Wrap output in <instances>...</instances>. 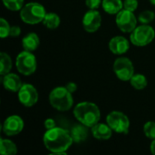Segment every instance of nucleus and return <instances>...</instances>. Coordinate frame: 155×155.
I'll return each mask as SVG.
<instances>
[{
  "label": "nucleus",
  "instance_id": "9",
  "mask_svg": "<svg viewBox=\"0 0 155 155\" xmlns=\"http://www.w3.org/2000/svg\"><path fill=\"white\" fill-rule=\"evenodd\" d=\"M137 17L134 12L128 11L126 9H122L115 18L116 25L118 28L124 33H132L137 26Z\"/></svg>",
  "mask_w": 155,
  "mask_h": 155
},
{
  "label": "nucleus",
  "instance_id": "6",
  "mask_svg": "<svg viewBox=\"0 0 155 155\" xmlns=\"http://www.w3.org/2000/svg\"><path fill=\"white\" fill-rule=\"evenodd\" d=\"M15 66L17 71L25 76L33 74L37 68V61L32 52L24 50L19 53L15 59Z\"/></svg>",
  "mask_w": 155,
  "mask_h": 155
},
{
  "label": "nucleus",
  "instance_id": "3",
  "mask_svg": "<svg viewBox=\"0 0 155 155\" xmlns=\"http://www.w3.org/2000/svg\"><path fill=\"white\" fill-rule=\"evenodd\" d=\"M72 94H73L69 92L65 86L55 87L49 94V103L52 107L60 112L68 111L74 104V98Z\"/></svg>",
  "mask_w": 155,
  "mask_h": 155
},
{
  "label": "nucleus",
  "instance_id": "19",
  "mask_svg": "<svg viewBox=\"0 0 155 155\" xmlns=\"http://www.w3.org/2000/svg\"><path fill=\"white\" fill-rule=\"evenodd\" d=\"M0 153L2 155H15L17 153L16 144L9 139H0Z\"/></svg>",
  "mask_w": 155,
  "mask_h": 155
},
{
  "label": "nucleus",
  "instance_id": "31",
  "mask_svg": "<svg viewBox=\"0 0 155 155\" xmlns=\"http://www.w3.org/2000/svg\"><path fill=\"white\" fill-rule=\"evenodd\" d=\"M65 87H66L67 90H68L69 92H71L72 94H74V93L77 90V84H76L75 83H74V82H69V83H67L66 85H65Z\"/></svg>",
  "mask_w": 155,
  "mask_h": 155
},
{
  "label": "nucleus",
  "instance_id": "11",
  "mask_svg": "<svg viewBox=\"0 0 155 155\" xmlns=\"http://www.w3.org/2000/svg\"><path fill=\"white\" fill-rule=\"evenodd\" d=\"M24 126H25V123L22 117L14 114L8 116L5 120L2 126V130L6 136H15L19 134L23 131Z\"/></svg>",
  "mask_w": 155,
  "mask_h": 155
},
{
  "label": "nucleus",
  "instance_id": "14",
  "mask_svg": "<svg viewBox=\"0 0 155 155\" xmlns=\"http://www.w3.org/2000/svg\"><path fill=\"white\" fill-rule=\"evenodd\" d=\"M2 83L5 89L12 93H17L23 85L20 77L14 73H8L3 75Z\"/></svg>",
  "mask_w": 155,
  "mask_h": 155
},
{
  "label": "nucleus",
  "instance_id": "25",
  "mask_svg": "<svg viewBox=\"0 0 155 155\" xmlns=\"http://www.w3.org/2000/svg\"><path fill=\"white\" fill-rule=\"evenodd\" d=\"M143 134L151 140L155 139V122H147L143 125Z\"/></svg>",
  "mask_w": 155,
  "mask_h": 155
},
{
  "label": "nucleus",
  "instance_id": "21",
  "mask_svg": "<svg viewBox=\"0 0 155 155\" xmlns=\"http://www.w3.org/2000/svg\"><path fill=\"white\" fill-rule=\"evenodd\" d=\"M12 66H13V63L10 55L6 53L2 52L0 54V74L5 75L10 73Z\"/></svg>",
  "mask_w": 155,
  "mask_h": 155
},
{
  "label": "nucleus",
  "instance_id": "5",
  "mask_svg": "<svg viewBox=\"0 0 155 155\" xmlns=\"http://www.w3.org/2000/svg\"><path fill=\"white\" fill-rule=\"evenodd\" d=\"M155 37L154 29L149 25H138L134 28V30L130 35L131 43L139 47L146 46L151 44Z\"/></svg>",
  "mask_w": 155,
  "mask_h": 155
},
{
  "label": "nucleus",
  "instance_id": "20",
  "mask_svg": "<svg viewBox=\"0 0 155 155\" xmlns=\"http://www.w3.org/2000/svg\"><path fill=\"white\" fill-rule=\"evenodd\" d=\"M44 25L48 29H55L60 25V16L55 13H46L43 22Z\"/></svg>",
  "mask_w": 155,
  "mask_h": 155
},
{
  "label": "nucleus",
  "instance_id": "12",
  "mask_svg": "<svg viewBox=\"0 0 155 155\" xmlns=\"http://www.w3.org/2000/svg\"><path fill=\"white\" fill-rule=\"evenodd\" d=\"M82 24L87 33H95L102 25L101 14L96 9H90L84 14Z\"/></svg>",
  "mask_w": 155,
  "mask_h": 155
},
{
  "label": "nucleus",
  "instance_id": "1",
  "mask_svg": "<svg viewBox=\"0 0 155 155\" xmlns=\"http://www.w3.org/2000/svg\"><path fill=\"white\" fill-rule=\"evenodd\" d=\"M43 142L45 147L53 154H66V151L73 144L74 140L71 133L61 127L46 130Z\"/></svg>",
  "mask_w": 155,
  "mask_h": 155
},
{
  "label": "nucleus",
  "instance_id": "28",
  "mask_svg": "<svg viewBox=\"0 0 155 155\" xmlns=\"http://www.w3.org/2000/svg\"><path fill=\"white\" fill-rule=\"evenodd\" d=\"M103 0H85V5L89 9H98Z\"/></svg>",
  "mask_w": 155,
  "mask_h": 155
},
{
  "label": "nucleus",
  "instance_id": "7",
  "mask_svg": "<svg viewBox=\"0 0 155 155\" xmlns=\"http://www.w3.org/2000/svg\"><path fill=\"white\" fill-rule=\"evenodd\" d=\"M106 123L117 134H127L130 130V120L120 111H113L106 116Z\"/></svg>",
  "mask_w": 155,
  "mask_h": 155
},
{
  "label": "nucleus",
  "instance_id": "26",
  "mask_svg": "<svg viewBox=\"0 0 155 155\" xmlns=\"http://www.w3.org/2000/svg\"><path fill=\"white\" fill-rule=\"evenodd\" d=\"M10 25L7 22V20H5L4 17L0 18V37L1 38H5L7 36H9L10 34Z\"/></svg>",
  "mask_w": 155,
  "mask_h": 155
},
{
  "label": "nucleus",
  "instance_id": "32",
  "mask_svg": "<svg viewBox=\"0 0 155 155\" xmlns=\"http://www.w3.org/2000/svg\"><path fill=\"white\" fill-rule=\"evenodd\" d=\"M150 150H151V153H152L153 154L155 155V139H153V142L151 143Z\"/></svg>",
  "mask_w": 155,
  "mask_h": 155
},
{
  "label": "nucleus",
  "instance_id": "33",
  "mask_svg": "<svg viewBox=\"0 0 155 155\" xmlns=\"http://www.w3.org/2000/svg\"><path fill=\"white\" fill-rule=\"evenodd\" d=\"M150 2H151V4H152V5H155V0H150Z\"/></svg>",
  "mask_w": 155,
  "mask_h": 155
},
{
  "label": "nucleus",
  "instance_id": "23",
  "mask_svg": "<svg viewBox=\"0 0 155 155\" xmlns=\"http://www.w3.org/2000/svg\"><path fill=\"white\" fill-rule=\"evenodd\" d=\"M4 5L10 11H20L25 5V0H2Z\"/></svg>",
  "mask_w": 155,
  "mask_h": 155
},
{
  "label": "nucleus",
  "instance_id": "24",
  "mask_svg": "<svg viewBox=\"0 0 155 155\" xmlns=\"http://www.w3.org/2000/svg\"><path fill=\"white\" fill-rule=\"evenodd\" d=\"M155 18V14L151 11V10H144L142 11L139 15H138V21L141 24L143 25H149L151 22L153 21V19Z\"/></svg>",
  "mask_w": 155,
  "mask_h": 155
},
{
  "label": "nucleus",
  "instance_id": "10",
  "mask_svg": "<svg viewBox=\"0 0 155 155\" xmlns=\"http://www.w3.org/2000/svg\"><path fill=\"white\" fill-rule=\"evenodd\" d=\"M17 96L20 104L25 107H32L38 102L39 94L36 88L30 84H23L20 90L17 92Z\"/></svg>",
  "mask_w": 155,
  "mask_h": 155
},
{
  "label": "nucleus",
  "instance_id": "29",
  "mask_svg": "<svg viewBox=\"0 0 155 155\" xmlns=\"http://www.w3.org/2000/svg\"><path fill=\"white\" fill-rule=\"evenodd\" d=\"M44 125H45V128L46 130H50V129H53L54 127H56V124H55V121L52 118H47L45 122H44Z\"/></svg>",
  "mask_w": 155,
  "mask_h": 155
},
{
  "label": "nucleus",
  "instance_id": "8",
  "mask_svg": "<svg viewBox=\"0 0 155 155\" xmlns=\"http://www.w3.org/2000/svg\"><path fill=\"white\" fill-rule=\"evenodd\" d=\"M113 70L116 77L122 81H130L134 74V66L133 62L125 56H120L115 59Z\"/></svg>",
  "mask_w": 155,
  "mask_h": 155
},
{
  "label": "nucleus",
  "instance_id": "13",
  "mask_svg": "<svg viewBox=\"0 0 155 155\" xmlns=\"http://www.w3.org/2000/svg\"><path fill=\"white\" fill-rule=\"evenodd\" d=\"M109 49L115 55H122L125 54L130 48V42L122 35H116L109 41Z\"/></svg>",
  "mask_w": 155,
  "mask_h": 155
},
{
  "label": "nucleus",
  "instance_id": "18",
  "mask_svg": "<svg viewBox=\"0 0 155 155\" xmlns=\"http://www.w3.org/2000/svg\"><path fill=\"white\" fill-rule=\"evenodd\" d=\"M87 128H88L87 126L81 124L75 125L72 129L71 135H72V138L74 140V143H83L86 140V138L88 137Z\"/></svg>",
  "mask_w": 155,
  "mask_h": 155
},
{
  "label": "nucleus",
  "instance_id": "22",
  "mask_svg": "<svg viewBox=\"0 0 155 155\" xmlns=\"http://www.w3.org/2000/svg\"><path fill=\"white\" fill-rule=\"evenodd\" d=\"M130 84L136 90H143L147 86L148 81L145 75L142 74H134L130 80Z\"/></svg>",
  "mask_w": 155,
  "mask_h": 155
},
{
  "label": "nucleus",
  "instance_id": "4",
  "mask_svg": "<svg viewBox=\"0 0 155 155\" xmlns=\"http://www.w3.org/2000/svg\"><path fill=\"white\" fill-rule=\"evenodd\" d=\"M45 15V6L37 2L27 3L20 10L21 20L28 25H36L43 22Z\"/></svg>",
  "mask_w": 155,
  "mask_h": 155
},
{
  "label": "nucleus",
  "instance_id": "15",
  "mask_svg": "<svg viewBox=\"0 0 155 155\" xmlns=\"http://www.w3.org/2000/svg\"><path fill=\"white\" fill-rule=\"evenodd\" d=\"M93 136L97 140H108L113 135L112 128L106 124L97 123L91 128Z\"/></svg>",
  "mask_w": 155,
  "mask_h": 155
},
{
  "label": "nucleus",
  "instance_id": "30",
  "mask_svg": "<svg viewBox=\"0 0 155 155\" xmlns=\"http://www.w3.org/2000/svg\"><path fill=\"white\" fill-rule=\"evenodd\" d=\"M20 34H21V28H20L18 25H13V26H11L9 36L16 37V36H18Z\"/></svg>",
  "mask_w": 155,
  "mask_h": 155
},
{
  "label": "nucleus",
  "instance_id": "17",
  "mask_svg": "<svg viewBox=\"0 0 155 155\" xmlns=\"http://www.w3.org/2000/svg\"><path fill=\"white\" fill-rule=\"evenodd\" d=\"M102 7L109 15H117L124 9V2L122 0H103Z\"/></svg>",
  "mask_w": 155,
  "mask_h": 155
},
{
  "label": "nucleus",
  "instance_id": "16",
  "mask_svg": "<svg viewBox=\"0 0 155 155\" xmlns=\"http://www.w3.org/2000/svg\"><path fill=\"white\" fill-rule=\"evenodd\" d=\"M40 45L39 36L35 33H28L22 39V45L24 50L34 52L35 51Z\"/></svg>",
  "mask_w": 155,
  "mask_h": 155
},
{
  "label": "nucleus",
  "instance_id": "27",
  "mask_svg": "<svg viewBox=\"0 0 155 155\" xmlns=\"http://www.w3.org/2000/svg\"><path fill=\"white\" fill-rule=\"evenodd\" d=\"M139 5V2L138 0H124V8L131 11V12H134Z\"/></svg>",
  "mask_w": 155,
  "mask_h": 155
},
{
  "label": "nucleus",
  "instance_id": "2",
  "mask_svg": "<svg viewBox=\"0 0 155 155\" xmlns=\"http://www.w3.org/2000/svg\"><path fill=\"white\" fill-rule=\"evenodd\" d=\"M73 113L80 124L90 128L99 123L101 119L99 107L92 102H81L77 104L74 106Z\"/></svg>",
  "mask_w": 155,
  "mask_h": 155
}]
</instances>
